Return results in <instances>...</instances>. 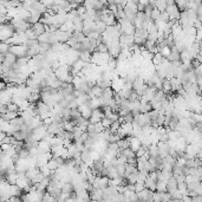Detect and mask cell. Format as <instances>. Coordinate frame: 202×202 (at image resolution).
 I'll use <instances>...</instances> for the list:
<instances>
[{"label":"cell","mask_w":202,"mask_h":202,"mask_svg":"<svg viewBox=\"0 0 202 202\" xmlns=\"http://www.w3.org/2000/svg\"><path fill=\"white\" fill-rule=\"evenodd\" d=\"M14 32H15V30L10 21L1 24L0 25V43H6L13 36Z\"/></svg>","instance_id":"cell-1"},{"label":"cell","mask_w":202,"mask_h":202,"mask_svg":"<svg viewBox=\"0 0 202 202\" xmlns=\"http://www.w3.org/2000/svg\"><path fill=\"white\" fill-rule=\"evenodd\" d=\"M9 52L15 56L17 58H29L27 57V47L25 45H12L9 49Z\"/></svg>","instance_id":"cell-2"},{"label":"cell","mask_w":202,"mask_h":202,"mask_svg":"<svg viewBox=\"0 0 202 202\" xmlns=\"http://www.w3.org/2000/svg\"><path fill=\"white\" fill-rule=\"evenodd\" d=\"M157 150H159V156L161 159H166L167 156H169V147L167 144V142H159L156 144Z\"/></svg>","instance_id":"cell-3"},{"label":"cell","mask_w":202,"mask_h":202,"mask_svg":"<svg viewBox=\"0 0 202 202\" xmlns=\"http://www.w3.org/2000/svg\"><path fill=\"white\" fill-rule=\"evenodd\" d=\"M125 139H127L128 142H129V149H130V150H131L132 152H136L138 149L142 147L141 142L138 141L137 138L130 137V136H128V137H125Z\"/></svg>","instance_id":"cell-4"},{"label":"cell","mask_w":202,"mask_h":202,"mask_svg":"<svg viewBox=\"0 0 202 202\" xmlns=\"http://www.w3.org/2000/svg\"><path fill=\"white\" fill-rule=\"evenodd\" d=\"M78 110H79V112H80V116L85 118V119H87L89 121V118L91 117V114H92V110L89 108V106L84 104V105H80L78 106Z\"/></svg>","instance_id":"cell-5"},{"label":"cell","mask_w":202,"mask_h":202,"mask_svg":"<svg viewBox=\"0 0 202 202\" xmlns=\"http://www.w3.org/2000/svg\"><path fill=\"white\" fill-rule=\"evenodd\" d=\"M31 30L34 32V34L38 37V36H40L43 34L44 32H45V25H43L42 22H36V24H33L31 26Z\"/></svg>","instance_id":"cell-6"},{"label":"cell","mask_w":202,"mask_h":202,"mask_svg":"<svg viewBox=\"0 0 202 202\" xmlns=\"http://www.w3.org/2000/svg\"><path fill=\"white\" fill-rule=\"evenodd\" d=\"M15 62H17V57H15V56H13V54H12V53H6V54H5V56H4V65H7V66H12V65H13V64L15 63ZM11 70H12V69H11Z\"/></svg>","instance_id":"cell-7"},{"label":"cell","mask_w":202,"mask_h":202,"mask_svg":"<svg viewBox=\"0 0 202 202\" xmlns=\"http://www.w3.org/2000/svg\"><path fill=\"white\" fill-rule=\"evenodd\" d=\"M177 189V182L175 181L174 177H170L169 180L167 181V191L171 193V191L176 190Z\"/></svg>","instance_id":"cell-8"},{"label":"cell","mask_w":202,"mask_h":202,"mask_svg":"<svg viewBox=\"0 0 202 202\" xmlns=\"http://www.w3.org/2000/svg\"><path fill=\"white\" fill-rule=\"evenodd\" d=\"M78 59H80L83 63H90V59H91V53L87 52V51H82L78 54Z\"/></svg>","instance_id":"cell-9"},{"label":"cell","mask_w":202,"mask_h":202,"mask_svg":"<svg viewBox=\"0 0 202 202\" xmlns=\"http://www.w3.org/2000/svg\"><path fill=\"white\" fill-rule=\"evenodd\" d=\"M109 179L105 177V176H101L99 177V183H98V189H101V190H103V189H105L106 187L109 186Z\"/></svg>","instance_id":"cell-10"},{"label":"cell","mask_w":202,"mask_h":202,"mask_svg":"<svg viewBox=\"0 0 202 202\" xmlns=\"http://www.w3.org/2000/svg\"><path fill=\"white\" fill-rule=\"evenodd\" d=\"M157 193H163V191H167V183L163 182V181H156V190Z\"/></svg>","instance_id":"cell-11"},{"label":"cell","mask_w":202,"mask_h":202,"mask_svg":"<svg viewBox=\"0 0 202 202\" xmlns=\"http://www.w3.org/2000/svg\"><path fill=\"white\" fill-rule=\"evenodd\" d=\"M155 9L159 12H164L167 9V5H166V0H159V1H155Z\"/></svg>","instance_id":"cell-12"},{"label":"cell","mask_w":202,"mask_h":202,"mask_svg":"<svg viewBox=\"0 0 202 202\" xmlns=\"http://www.w3.org/2000/svg\"><path fill=\"white\" fill-rule=\"evenodd\" d=\"M106 29V25L103 22V21H96V30L95 32H98L99 34H102V33H104V31H105Z\"/></svg>","instance_id":"cell-13"},{"label":"cell","mask_w":202,"mask_h":202,"mask_svg":"<svg viewBox=\"0 0 202 202\" xmlns=\"http://www.w3.org/2000/svg\"><path fill=\"white\" fill-rule=\"evenodd\" d=\"M148 154H149V157H157V156H159L157 147L154 146V144H151V146L148 148Z\"/></svg>","instance_id":"cell-14"},{"label":"cell","mask_w":202,"mask_h":202,"mask_svg":"<svg viewBox=\"0 0 202 202\" xmlns=\"http://www.w3.org/2000/svg\"><path fill=\"white\" fill-rule=\"evenodd\" d=\"M151 110H152V108L150 105V103H143L139 106V112L141 114H148Z\"/></svg>","instance_id":"cell-15"},{"label":"cell","mask_w":202,"mask_h":202,"mask_svg":"<svg viewBox=\"0 0 202 202\" xmlns=\"http://www.w3.org/2000/svg\"><path fill=\"white\" fill-rule=\"evenodd\" d=\"M159 202H170V194L168 191H163V193H159Z\"/></svg>","instance_id":"cell-16"},{"label":"cell","mask_w":202,"mask_h":202,"mask_svg":"<svg viewBox=\"0 0 202 202\" xmlns=\"http://www.w3.org/2000/svg\"><path fill=\"white\" fill-rule=\"evenodd\" d=\"M117 146H118V149H119V150H124V149L129 148V142H128L125 138H123V139H119V141L117 142Z\"/></svg>","instance_id":"cell-17"},{"label":"cell","mask_w":202,"mask_h":202,"mask_svg":"<svg viewBox=\"0 0 202 202\" xmlns=\"http://www.w3.org/2000/svg\"><path fill=\"white\" fill-rule=\"evenodd\" d=\"M121 128V124L118 123V121H116V122H112L111 123V125H110V128H109V131H110V134H116L117 130Z\"/></svg>","instance_id":"cell-18"},{"label":"cell","mask_w":202,"mask_h":202,"mask_svg":"<svg viewBox=\"0 0 202 202\" xmlns=\"http://www.w3.org/2000/svg\"><path fill=\"white\" fill-rule=\"evenodd\" d=\"M169 194H170V199H171V200H182V197H183V195H182L177 189L171 191Z\"/></svg>","instance_id":"cell-19"},{"label":"cell","mask_w":202,"mask_h":202,"mask_svg":"<svg viewBox=\"0 0 202 202\" xmlns=\"http://www.w3.org/2000/svg\"><path fill=\"white\" fill-rule=\"evenodd\" d=\"M25 36L27 38V40H37V36L34 34V32L31 29H29L27 31H25Z\"/></svg>","instance_id":"cell-20"},{"label":"cell","mask_w":202,"mask_h":202,"mask_svg":"<svg viewBox=\"0 0 202 202\" xmlns=\"http://www.w3.org/2000/svg\"><path fill=\"white\" fill-rule=\"evenodd\" d=\"M46 167L51 170V171H54V170L58 168V164L56 163V161H54V159H51L49 162H47V163H46Z\"/></svg>","instance_id":"cell-21"},{"label":"cell","mask_w":202,"mask_h":202,"mask_svg":"<svg viewBox=\"0 0 202 202\" xmlns=\"http://www.w3.org/2000/svg\"><path fill=\"white\" fill-rule=\"evenodd\" d=\"M12 137L14 138L15 141H18V142H20V141H24V142H25V136H24V134L21 132L20 130H19V131H15Z\"/></svg>","instance_id":"cell-22"},{"label":"cell","mask_w":202,"mask_h":202,"mask_svg":"<svg viewBox=\"0 0 202 202\" xmlns=\"http://www.w3.org/2000/svg\"><path fill=\"white\" fill-rule=\"evenodd\" d=\"M148 151V148H146V147H141V148L138 149L137 151L135 152V156H136V159H139V157H142V156H144V154Z\"/></svg>","instance_id":"cell-23"},{"label":"cell","mask_w":202,"mask_h":202,"mask_svg":"<svg viewBox=\"0 0 202 202\" xmlns=\"http://www.w3.org/2000/svg\"><path fill=\"white\" fill-rule=\"evenodd\" d=\"M159 53L163 58H167L170 54V49L167 47V46H164V47H162V49H159Z\"/></svg>","instance_id":"cell-24"},{"label":"cell","mask_w":202,"mask_h":202,"mask_svg":"<svg viewBox=\"0 0 202 202\" xmlns=\"http://www.w3.org/2000/svg\"><path fill=\"white\" fill-rule=\"evenodd\" d=\"M9 49H10V46L6 43H0V54L5 56L6 53H9Z\"/></svg>","instance_id":"cell-25"},{"label":"cell","mask_w":202,"mask_h":202,"mask_svg":"<svg viewBox=\"0 0 202 202\" xmlns=\"http://www.w3.org/2000/svg\"><path fill=\"white\" fill-rule=\"evenodd\" d=\"M106 150H108V151H111V152H118V151H119L117 143H109L108 147H106Z\"/></svg>","instance_id":"cell-26"},{"label":"cell","mask_w":202,"mask_h":202,"mask_svg":"<svg viewBox=\"0 0 202 202\" xmlns=\"http://www.w3.org/2000/svg\"><path fill=\"white\" fill-rule=\"evenodd\" d=\"M117 66V59L116 58H110L108 62V67L109 70H115Z\"/></svg>","instance_id":"cell-27"},{"label":"cell","mask_w":202,"mask_h":202,"mask_svg":"<svg viewBox=\"0 0 202 202\" xmlns=\"http://www.w3.org/2000/svg\"><path fill=\"white\" fill-rule=\"evenodd\" d=\"M159 13H161L159 11H157L156 9H154V10L151 11V13H150V19H151V20H154V21L159 20Z\"/></svg>","instance_id":"cell-28"},{"label":"cell","mask_w":202,"mask_h":202,"mask_svg":"<svg viewBox=\"0 0 202 202\" xmlns=\"http://www.w3.org/2000/svg\"><path fill=\"white\" fill-rule=\"evenodd\" d=\"M111 123H112V122H111L109 118H106V117H104V118H102V119H101V124L103 125L104 129H109L110 125H111Z\"/></svg>","instance_id":"cell-29"},{"label":"cell","mask_w":202,"mask_h":202,"mask_svg":"<svg viewBox=\"0 0 202 202\" xmlns=\"http://www.w3.org/2000/svg\"><path fill=\"white\" fill-rule=\"evenodd\" d=\"M134 187H135V193H136V194H137V193H141L142 190L146 189L144 183H139V182H136V183L134 184Z\"/></svg>","instance_id":"cell-30"},{"label":"cell","mask_w":202,"mask_h":202,"mask_svg":"<svg viewBox=\"0 0 202 202\" xmlns=\"http://www.w3.org/2000/svg\"><path fill=\"white\" fill-rule=\"evenodd\" d=\"M7 112H19L18 106L13 103H9L7 104Z\"/></svg>","instance_id":"cell-31"},{"label":"cell","mask_w":202,"mask_h":202,"mask_svg":"<svg viewBox=\"0 0 202 202\" xmlns=\"http://www.w3.org/2000/svg\"><path fill=\"white\" fill-rule=\"evenodd\" d=\"M96 51L99 53H106L108 52V46H106L105 44H99L98 46H97V49H96Z\"/></svg>","instance_id":"cell-32"},{"label":"cell","mask_w":202,"mask_h":202,"mask_svg":"<svg viewBox=\"0 0 202 202\" xmlns=\"http://www.w3.org/2000/svg\"><path fill=\"white\" fill-rule=\"evenodd\" d=\"M99 37H101V34H99L98 32H90L86 38H87L89 40H97Z\"/></svg>","instance_id":"cell-33"},{"label":"cell","mask_w":202,"mask_h":202,"mask_svg":"<svg viewBox=\"0 0 202 202\" xmlns=\"http://www.w3.org/2000/svg\"><path fill=\"white\" fill-rule=\"evenodd\" d=\"M54 197L53 196H51L47 191H45V194H44V196H43V201L44 202H54Z\"/></svg>","instance_id":"cell-34"},{"label":"cell","mask_w":202,"mask_h":202,"mask_svg":"<svg viewBox=\"0 0 202 202\" xmlns=\"http://www.w3.org/2000/svg\"><path fill=\"white\" fill-rule=\"evenodd\" d=\"M95 125V134H102L105 129L103 128V125L101 124V122L99 123H96V124H94Z\"/></svg>","instance_id":"cell-35"},{"label":"cell","mask_w":202,"mask_h":202,"mask_svg":"<svg viewBox=\"0 0 202 202\" xmlns=\"http://www.w3.org/2000/svg\"><path fill=\"white\" fill-rule=\"evenodd\" d=\"M123 121H124V123H132L134 122V117L131 114H128L127 116L123 117Z\"/></svg>","instance_id":"cell-36"},{"label":"cell","mask_w":202,"mask_h":202,"mask_svg":"<svg viewBox=\"0 0 202 202\" xmlns=\"http://www.w3.org/2000/svg\"><path fill=\"white\" fill-rule=\"evenodd\" d=\"M86 132H87L89 135L95 134V125L91 124V123H89V125H87V128H86Z\"/></svg>","instance_id":"cell-37"},{"label":"cell","mask_w":202,"mask_h":202,"mask_svg":"<svg viewBox=\"0 0 202 202\" xmlns=\"http://www.w3.org/2000/svg\"><path fill=\"white\" fill-rule=\"evenodd\" d=\"M184 167H186V168H188V169L195 168V167H194V159H187V161H186Z\"/></svg>","instance_id":"cell-38"},{"label":"cell","mask_w":202,"mask_h":202,"mask_svg":"<svg viewBox=\"0 0 202 202\" xmlns=\"http://www.w3.org/2000/svg\"><path fill=\"white\" fill-rule=\"evenodd\" d=\"M87 138H89V134H87L86 131H84V132L82 134V136H80V138H79V141H82V142L84 143V142H85V141H86V139H87Z\"/></svg>","instance_id":"cell-39"},{"label":"cell","mask_w":202,"mask_h":202,"mask_svg":"<svg viewBox=\"0 0 202 202\" xmlns=\"http://www.w3.org/2000/svg\"><path fill=\"white\" fill-rule=\"evenodd\" d=\"M193 191H195V193H196L197 195H201V194H202V187H201V184H200V186H197V187H196V188H195V189H194Z\"/></svg>","instance_id":"cell-40"},{"label":"cell","mask_w":202,"mask_h":202,"mask_svg":"<svg viewBox=\"0 0 202 202\" xmlns=\"http://www.w3.org/2000/svg\"><path fill=\"white\" fill-rule=\"evenodd\" d=\"M5 137H6V134H5V132H2V131H0V143L2 142V139H4Z\"/></svg>","instance_id":"cell-41"}]
</instances>
